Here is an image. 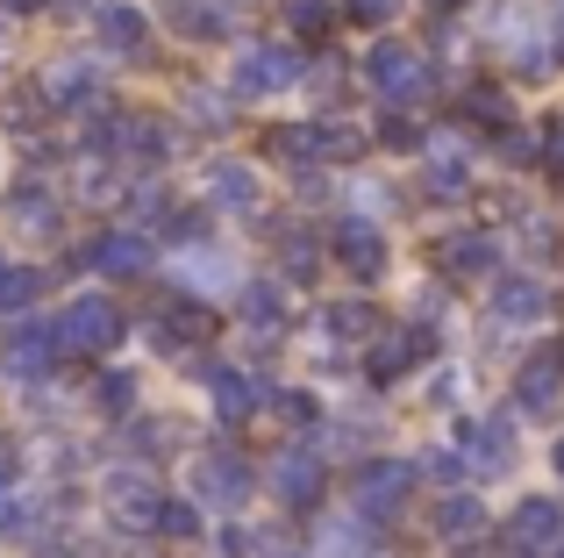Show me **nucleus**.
Returning <instances> with one entry per match:
<instances>
[{
    "mask_svg": "<svg viewBox=\"0 0 564 558\" xmlns=\"http://www.w3.org/2000/svg\"><path fill=\"white\" fill-rule=\"evenodd\" d=\"M322 558H372V537L358 523H322Z\"/></svg>",
    "mask_w": 564,
    "mask_h": 558,
    "instance_id": "393cba45",
    "label": "nucleus"
},
{
    "mask_svg": "<svg viewBox=\"0 0 564 558\" xmlns=\"http://www.w3.org/2000/svg\"><path fill=\"white\" fill-rule=\"evenodd\" d=\"M551 287L543 279H529V272H508L494 287V322H508V330H536V322H551Z\"/></svg>",
    "mask_w": 564,
    "mask_h": 558,
    "instance_id": "423d86ee",
    "label": "nucleus"
},
{
    "mask_svg": "<svg viewBox=\"0 0 564 558\" xmlns=\"http://www.w3.org/2000/svg\"><path fill=\"white\" fill-rule=\"evenodd\" d=\"M29 293H36V272H22V266H0V308H22Z\"/></svg>",
    "mask_w": 564,
    "mask_h": 558,
    "instance_id": "c756f323",
    "label": "nucleus"
},
{
    "mask_svg": "<svg viewBox=\"0 0 564 558\" xmlns=\"http://www.w3.org/2000/svg\"><path fill=\"white\" fill-rule=\"evenodd\" d=\"M94 266H100V272H115V279H129V272L151 266V251H143L137 237H100V244H94Z\"/></svg>",
    "mask_w": 564,
    "mask_h": 558,
    "instance_id": "6ab92c4d",
    "label": "nucleus"
},
{
    "mask_svg": "<svg viewBox=\"0 0 564 558\" xmlns=\"http://www.w3.org/2000/svg\"><path fill=\"white\" fill-rule=\"evenodd\" d=\"M100 36L115 51H143V14L137 8H100Z\"/></svg>",
    "mask_w": 564,
    "mask_h": 558,
    "instance_id": "5701e85b",
    "label": "nucleus"
},
{
    "mask_svg": "<svg viewBox=\"0 0 564 558\" xmlns=\"http://www.w3.org/2000/svg\"><path fill=\"white\" fill-rule=\"evenodd\" d=\"M151 336H158L165 351H186V344H200V336H207V322H200V308H172V315L158 322Z\"/></svg>",
    "mask_w": 564,
    "mask_h": 558,
    "instance_id": "412c9836",
    "label": "nucleus"
},
{
    "mask_svg": "<svg viewBox=\"0 0 564 558\" xmlns=\"http://www.w3.org/2000/svg\"><path fill=\"white\" fill-rule=\"evenodd\" d=\"M479 516H486V508L471 502V494H443V502H436V530H443V537H465V530H479Z\"/></svg>",
    "mask_w": 564,
    "mask_h": 558,
    "instance_id": "4be33fe9",
    "label": "nucleus"
},
{
    "mask_svg": "<svg viewBox=\"0 0 564 558\" xmlns=\"http://www.w3.org/2000/svg\"><path fill=\"white\" fill-rule=\"evenodd\" d=\"M429 351H436V330H429V322H393L372 344V379H400L414 358H429Z\"/></svg>",
    "mask_w": 564,
    "mask_h": 558,
    "instance_id": "9b49d317",
    "label": "nucleus"
},
{
    "mask_svg": "<svg viewBox=\"0 0 564 558\" xmlns=\"http://www.w3.org/2000/svg\"><path fill=\"white\" fill-rule=\"evenodd\" d=\"M193 122L221 129V122H229V100H207V94H193Z\"/></svg>",
    "mask_w": 564,
    "mask_h": 558,
    "instance_id": "c9c22d12",
    "label": "nucleus"
},
{
    "mask_svg": "<svg viewBox=\"0 0 564 558\" xmlns=\"http://www.w3.org/2000/svg\"><path fill=\"white\" fill-rule=\"evenodd\" d=\"M180 279H193V287H236V266L221 251H193L180 266Z\"/></svg>",
    "mask_w": 564,
    "mask_h": 558,
    "instance_id": "a878e982",
    "label": "nucleus"
},
{
    "mask_svg": "<svg viewBox=\"0 0 564 558\" xmlns=\"http://www.w3.org/2000/svg\"><path fill=\"white\" fill-rule=\"evenodd\" d=\"M379 143H393V151H408V143H414V122H408V115H386V122H379Z\"/></svg>",
    "mask_w": 564,
    "mask_h": 558,
    "instance_id": "72a5a7b5",
    "label": "nucleus"
},
{
    "mask_svg": "<svg viewBox=\"0 0 564 558\" xmlns=\"http://www.w3.org/2000/svg\"><path fill=\"white\" fill-rule=\"evenodd\" d=\"M158 523H165L172 537H193V530H200V516H193L186 502H165V508H158Z\"/></svg>",
    "mask_w": 564,
    "mask_h": 558,
    "instance_id": "2f4dec72",
    "label": "nucleus"
},
{
    "mask_svg": "<svg viewBox=\"0 0 564 558\" xmlns=\"http://www.w3.org/2000/svg\"><path fill=\"white\" fill-rule=\"evenodd\" d=\"M414 494V465L386 459V465H365L358 473V516H400Z\"/></svg>",
    "mask_w": 564,
    "mask_h": 558,
    "instance_id": "9d476101",
    "label": "nucleus"
},
{
    "mask_svg": "<svg viewBox=\"0 0 564 558\" xmlns=\"http://www.w3.org/2000/svg\"><path fill=\"white\" fill-rule=\"evenodd\" d=\"M536 143H543V137H529V129H508L500 158H508V165H529V158H536Z\"/></svg>",
    "mask_w": 564,
    "mask_h": 558,
    "instance_id": "473e14b6",
    "label": "nucleus"
},
{
    "mask_svg": "<svg viewBox=\"0 0 564 558\" xmlns=\"http://www.w3.org/2000/svg\"><path fill=\"white\" fill-rule=\"evenodd\" d=\"M315 100H344V72H336V65L315 72Z\"/></svg>",
    "mask_w": 564,
    "mask_h": 558,
    "instance_id": "e433bc0d",
    "label": "nucleus"
},
{
    "mask_svg": "<svg viewBox=\"0 0 564 558\" xmlns=\"http://www.w3.org/2000/svg\"><path fill=\"white\" fill-rule=\"evenodd\" d=\"M200 379H207V394H215V408H221V416H250V408L264 401V387H258L250 373H236V365H207Z\"/></svg>",
    "mask_w": 564,
    "mask_h": 558,
    "instance_id": "2eb2a0df",
    "label": "nucleus"
},
{
    "mask_svg": "<svg viewBox=\"0 0 564 558\" xmlns=\"http://www.w3.org/2000/svg\"><path fill=\"white\" fill-rule=\"evenodd\" d=\"M436 266L451 272V279H486V272L500 266V244L486 237V229H457V237L436 244Z\"/></svg>",
    "mask_w": 564,
    "mask_h": 558,
    "instance_id": "f8f14e48",
    "label": "nucleus"
},
{
    "mask_svg": "<svg viewBox=\"0 0 564 558\" xmlns=\"http://www.w3.org/2000/svg\"><path fill=\"white\" fill-rule=\"evenodd\" d=\"M193 487H200L207 508H243L250 502V465L236 459V451H207V459L193 465Z\"/></svg>",
    "mask_w": 564,
    "mask_h": 558,
    "instance_id": "6e6552de",
    "label": "nucleus"
},
{
    "mask_svg": "<svg viewBox=\"0 0 564 558\" xmlns=\"http://www.w3.org/2000/svg\"><path fill=\"white\" fill-rule=\"evenodd\" d=\"M365 79L379 86V100H393V108H422L429 94H436V72H429V57L414 51V43L400 36H379L372 57H365Z\"/></svg>",
    "mask_w": 564,
    "mask_h": 558,
    "instance_id": "f257e3e1",
    "label": "nucleus"
},
{
    "mask_svg": "<svg viewBox=\"0 0 564 558\" xmlns=\"http://www.w3.org/2000/svg\"><path fill=\"white\" fill-rule=\"evenodd\" d=\"M301 79V57L293 51H279V43H258V51H243L236 57V94L243 100H264V94H279V86H293Z\"/></svg>",
    "mask_w": 564,
    "mask_h": 558,
    "instance_id": "20e7f679",
    "label": "nucleus"
},
{
    "mask_svg": "<svg viewBox=\"0 0 564 558\" xmlns=\"http://www.w3.org/2000/svg\"><path fill=\"white\" fill-rule=\"evenodd\" d=\"M279 258H286V279H315V266H322V244H315V237H293V229H286Z\"/></svg>",
    "mask_w": 564,
    "mask_h": 558,
    "instance_id": "cd10ccee",
    "label": "nucleus"
},
{
    "mask_svg": "<svg viewBox=\"0 0 564 558\" xmlns=\"http://www.w3.org/2000/svg\"><path fill=\"white\" fill-rule=\"evenodd\" d=\"M514 451H522V444H514V416H508V408H494V416H479L465 430V465H479V473H508Z\"/></svg>",
    "mask_w": 564,
    "mask_h": 558,
    "instance_id": "1a4fd4ad",
    "label": "nucleus"
},
{
    "mask_svg": "<svg viewBox=\"0 0 564 558\" xmlns=\"http://www.w3.org/2000/svg\"><path fill=\"white\" fill-rule=\"evenodd\" d=\"M557 558H564V551H557Z\"/></svg>",
    "mask_w": 564,
    "mask_h": 558,
    "instance_id": "37998d69",
    "label": "nucleus"
},
{
    "mask_svg": "<svg viewBox=\"0 0 564 558\" xmlns=\"http://www.w3.org/2000/svg\"><path fill=\"white\" fill-rule=\"evenodd\" d=\"M329 258L350 279H379L386 272V229L372 215H344V223H329Z\"/></svg>",
    "mask_w": 564,
    "mask_h": 558,
    "instance_id": "7ed1b4c3",
    "label": "nucleus"
},
{
    "mask_svg": "<svg viewBox=\"0 0 564 558\" xmlns=\"http://www.w3.org/2000/svg\"><path fill=\"white\" fill-rule=\"evenodd\" d=\"M393 8H400V0H358V14H372V22H386Z\"/></svg>",
    "mask_w": 564,
    "mask_h": 558,
    "instance_id": "a19ab883",
    "label": "nucleus"
},
{
    "mask_svg": "<svg viewBox=\"0 0 564 558\" xmlns=\"http://www.w3.org/2000/svg\"><path fill=\"white\" fill-rule=\"evenodd\" d=\"M264 151L279 158V165H322V129H272V137H264Z\"/></svg>",
    "mask_w": 564,
    "mask_h": 558,
    "instance_id": "a211bd4d",
    "label": "nucleus"
},
{
    "mask_svg": "<svg viewBox=\"0 0 564 558\" xmlns=\"http://www.w3.org/2000/svg\"><path fill=\"white\" fill-rule=\"evenodd\" d=\"M94 401L108 408V416H122V408L137 401V379H129V373H108V379H100V387H94Z\"/></svg>",
    "mask_w": 564,
    "mask_h": 558,
    "instance_id": "c85d7f7f",
    "label": "nucleus"
},
{
    "mask_svg": "<svg viewBox=\"0 0 564 558\" xmlns=\"http://www.w3.org/2000/svg\"><path fill=\"white\" fill-rule=\"evenodd\" d=\"M286 29H301V36H329V29H336V0H286Z\"/></svg>",
    "mask_w": 564,
    "mask_h": 558,
    "instance_id": "b1692460",
    "label": "nucleus"
},
{
    "mask_svg": "<svg viewBox=\"0 0 564 558\" xmlns=\"http://www.w3.org/2000/svg\"><path fill=\"white\" fill-rule=\"evenodd\" d=\"M207 8H215V14H221V29H229V22H243V14H250V8H258V0H207Z\"/></svg>",
    "mask_w": 564,
    "mask_h": 558,
    "instance_id": "4c0bfd02",
    "label": "nucleus"
},
{
    "mask_svg": "<svg viewBox=\"0 0 564 558\" xmlns=\"http://www.w3.org/2000/svg\"><path fill=\"white\" fill-rule=\"evenodd\" d=\"M465 186H471L465 158H457L451 143H436V158H429V172H422V194H429V201H457Z\"/></svg>",
    "mask_w": 564,
    "mask_h": 558,
    "instance_id": "dca6fc26",
    "label": "nucleus"
},
{
    "mask_svg": "<svg viewBox=\"0 0 564 558\" xmlns=\"http://www.w3.org/2000/svg\"><path fill=\"white\" fill-rule=\"evenodd\" d=\"M551 465H557V480H564V437H557V444H551Z\"/></svg>",
    "mask_w": 564,
    "mask_h": 558,
    "instance_id": "79ce46f5",
    "label": "nucleus"
},
{
    "mask_svg": "<svg viewBox=\"0 0 564 558\" xmlns=\"http://www.w3.org/2000/svg\"><path fill=\"white\" fill-rule=\"evenodd\" d=\"M543 151H551V158H543V165H551V172H564V129H557V122L543 129Z\"/></svg>",
    "mask_w": 564,
    "mask_h": 558,
    "instance_id": "58836bf2",
    "label": "nucleus"
},
{
    "mask_svg": "<svg viewBox=\"0 0 564 558\" xmlns=\"http://www.w3.org/2000/svg\"><path fill=\"white\" fill-rule=\"evenodd\" d=\"M522 387H514V401L529 408V416H557V394H564V351H536V358L522 365Z\"/></svg>",
    "mask_w": 564,
    "mask_h": 558,
    "instance_id": "ddd939ff",
    "label": "nucleus"
},
{
    "mask_svg": "<svg viewBox=\"0 0 564 558\" xmlns=\"http://www.w3.org/2000/svg\"><path fill=\"white\" fill-rule=\"evenodd\" d=\"M557 530H564V508L551 502V494H529V502H514V516H508L500 558H543V551H557Z\"/></svg>",
    "mask_w": 564,
    "mask_h": 558,
    "instance_id": "f03ea898",
    "label": "nucleus"
},
{
    "mask_svg": "<svg viewBox=\"0 0 564 558\" xmlns=\"http://www.w3.org/2000/svg\"><path fill=\"white\" fill-rule=\"evenodd\" d=\"M429 401H436V408L457 401V373H436V379H429Z\"/></svg>",
    "mask_w": 564,
    "mask_h": 558,
    "instance_id": "ea45409f",
    "label": "nucleus"
},
{
    "mask_svg": "<svg viewBox=\"0 0 564 558\" xmlns=\"http://www.w3.org/2000/svg\"><path fill=\"white\" fill-rule=\"evenodd\" d=\"M329 487V465H322V451H279L272 459V494L286 508H315V494Z\"/></svg>",
    "mask_w": 564,
    "mask_h": 558,
    "instance_id": "0eeeda50",
    "label": "nucleus"
},
{
    "mask_svg": "<svg viewBox=\"0 0 564 558\" xmlns=\"http://www.w3.org/2000/svg\"><path fill=\"white\" fill-rule=\"evenodd\" d=\"M457 115L479 129H508V94H494V86H471L465 100H457Z\"/></svg>",
    "mask_w": 564,
    "mask_h": 558,
    "instance_id": "aec40b11",
    "label": "nucleus"
},
{
    "mask_svg": "<svg viewBox=\"0 0 564 558\" xmlns=\"http://www.w3.org/2000/svg\"><path fill=\"white\" fill-rule=\"evenodd\" d=\"M207 201H221V208H258L264 186H258V172H250V165L215 158V165H207Z\"/></svg>",
    "mask_w": 564,
    "mask_h": 558,
    "instance_id": "4468645a",
    "label": "nucleus"
},
{
    "mask_svg": "<svg viewBox=\"0 0 564 558\" xmlns=\"http://www.w3.org/2000/svg\"><path fill=\"white\" fill-rule=\"evenodd\" d=\"M322 322H329L336 336H365V330H379V308H372V301H336Z\"/></svg>",
    "mask_w": 564,
    "mask_h": 558,
    "instance_id": "bb28decb",
    "label": "nucleus"
},
{
    "mask_svg": "<svg viewBox=\"0 0 564 558\" xmlns=\"http://www.w3.org/2000/svg\"><path fill=\"white\" fill-rule=\"evenodd\" d=\"M243 322L258 336H279V322H286V293H279L272 279H250V287H243Z\"/></svg>",
    "mask_w": 564,
    "mask_h": 558,
    "instance_id": "f3484780",
    "label": "nucleus"
},
{
    "mask_svg": "<svg viewBox=\"0 0 564 558\" xmlns=\"http://www.w3.org/2000/svg\"><path fill=\"white\" fill-rule=\"evenodd\" d=\"M279 416H286L293 430H307V422H315V401H307V394H279Z\"/></svg>",
    "mask_w": 564,
    "mask_h": 558,
    "instance_id": "f704fd0d",
    "label": "nucleus"
},
{
    "mask_svg": "<svg viewBox=\"0 0 564 558\" xmlns=\"http://www.w3.org/2000/svg\"><path fill=\"white\" fill-rule=\"evenodd\" d=\"M57 336H65L72 351H108L115 336H122V308H115V301H100V293H86V301H72V308H65Z\"/></svg>",
    "mask_w": 564,
    "mask_h": 558,
    "instance_id": "39448f33",
    "label": "nucleus"
},
{
    "mask_svg": "<svg viewBox=\"0 0 564 558\" xmlns=\"http://www.w3.org/2000/svg\"><path fill=\"white\" fill-rule=\"evenodd\" d=\"M358 129H344V122H329V129H322V151H329V158H358Z\"/></svg>",
    "mask_w": 564,
    "mask_h": 558,
    "instance_id": "7c9ffc66",
    "label": "nucleus"
}]
</instances>
